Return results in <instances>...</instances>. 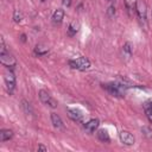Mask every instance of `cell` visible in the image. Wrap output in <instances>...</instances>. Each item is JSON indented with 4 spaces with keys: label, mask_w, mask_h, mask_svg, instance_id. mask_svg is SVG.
I'll return each mask as SVG.
<instances>
[{
    "label": "cell",
    "mask_w": 152,
    "mask_h": 152,
    "mask_svg": "<svg viewBox=\"0 0 152 152\" xmlns=\"http://www.w3.org/2000/svg\"><path fill=\"white\" fill-rule=\"evenodd\" d=\"M103 88L113 96H118V97H121L126 94V88L127 86L122 84V83H107V84H103Z\"/></svg>",
    "instance_id": "6da1fadb"
},
{
    "label": "cell",
    "mask_w": 152,
    "mask_h": 152,
    "mask_svg": "<svg viewBox=\"0 0 152 152\" xmlns=\"http://www.w3.org/2000/svg\"><path fill=\"white\" fill-rule=\"evenodd\" d=\"M68 63L72 69L77 70H87L90 68V61L86 57H77L75 59H70Z\"/></svg>",
    "instance_id": "7a4b0ae2"
},
{
    "label": "cell",
    "mask_w": 152,
    "mask_h": 152,
    "mask_svg": "<svg viewBox=\"0 0 152 152\" xmlns=\"http://www.w3.org/2000/svg\"><path fill=\"white\" fill-rule=\"evenodd\" d=\"M0 61L7 68H13L15 65V58L7 51L6 48H4L2 50L0 49Z\"/></svg>",
    "instance_id": "3957f363"
},
{
    "label": "cell",
    "mask_w": 152,
    "mask_h": 152,
    "mask_svg": "<svg viewBox=\"0 0 152 152\" xmlns=\"http://www.w3.org/2000/svg\"><path fill=\"white\" fill-rule=\"evenodd\" d=\"M39 99H40V101L45 104V106H49V107H51V108H56L57 107V101L48 93V91H45V90H39Z\"/></svg>",
    "instance_id": "277c9868"
},
{
    "label": "cell",
    "mask_w": 152,
    "mask_h": 152,
    "mask_svg": "<svg viewBox=\"0 0 152 152\" xmlns=\"http://www.w3.org/2000/svg\"><path fill=\"white\" fill-rule=\"evenodd\" d=\"M4 80H5V84H6V88H7V90L10 91V93H12L13 90H14V88H15V76H14V74H13V71H7L6 74H5V77H4Z\"/></svg>",
    "instance_id": "5b68a950"
},
{
    "label": "cell",
    "mask_w": 152,
    "mask_h": 152,
    "mask_svg": "<svg viewBox=\"0 0 152 152\" xmlns=\"http://www.w3.org/2000/svg\"><path fill=\"white\" fill-rule=\"evenodd\" d=\"M135 10H137V13L139 15V18L141 20H146V14H147V10H146V5L142 0H138L137 1V6H135Z\"/></svg>",
    "instance_id": "8992f818"
},
{
    "label": "cell",
    "mask_w": 152,
    "mask_h": 152,
    "mask_svg": "<svg viewBox=\"0 0 152 152\" xmlns=\"http://www.w3.org/2000/svg\"><path fill=\"white\" fill-rule=\"evenodd\" d=\"M119 137H120L121 142L125 144V145L131 146V145L134 144V137H133L129 132H127V131H121L120 134H119Z\"/></svg>",
    "instance_id": "52a82bcc"
},
{
    "label": "cell",
    "mask_w": 152,
    "mask_h": 152,
    "mask_svg": "<svg viewBox=\"0 0 152 152\" xmlns=\"http://www.w3.org/2000/svg\"><path fill=\"white\" fill-rule=\"evenodd\" d=\"M68 115H69V118H70L71 120H74V121H76V122H80V121H82V119H83L82 112L78 110V109H76V108H69V109H68Z\"/></svg>",
    "instance_id": "ba28073f"
},
{
    "label": "cell",
    "mask_w": 152,
    "mask_h": 152,
    "mask_svg": "<svg viewBox=\"0 0 152 152\" xmlns=\"http://www.w3.org/2000/svg\"><path fill=\"white\" fill-rule=\"evenodd\" d=\"M99 127V120L97 119H90L88 122L84 124V129L88 133H93L95 132V129Z\"/></svg>",
    "instance_id": "9c48e42d"
},
{
    "label": "cell",
    "mask_w": 152,
    "mask_h": 152,
    "mask_svg": "<svg viewBox=\"0 0 152 152\" xmlns=\"http://www.w3.org/2000/svg\"><path fill=\"white\" fill-rule=\"evenodd\" d=\"M51 121H52V125L57 128V129H63L64 128V124L61 119V116L56 113H51Z\"/></svg>",
    "instance_id": "30bf717a"
},
{
    "label": "cell",
    "mask_w": 152,
    "mask_h": 152,
    "mask_svg": "<svg viewBox=\"0 0 152 152\" xmlns=\"http://www.w3.org/2000/svg\"><path fill=\"white\" fill-rule=\"evenodd\" d=\"M64 18V11L62 8H57L52 14V20L55 24H61Z\"/></svg>",
    "instance_id": "8fae6325"
},
{
    "label": "cell",
    "mask_w": 152,
    "mask_h": 152,
    "mask_svg": "<svg viewBox=\"0 0 152 152\" xmlns=\"http://www.w3.org/2000/svg\"><path fill=\"white\" fill-rule=\"evenodd\" d=\"M13 137V132L11 129H7V128H4L0 131V140L1 141H6V140H10L12 139Z\"/></svg>",
    "instance_id": "7c38bea8"
},
{
    "label": "cell",
    "mask_w": 152,
    "mask_h": 152,
    "mask_svg": "<svg viewBox=\"0 0 152 152\" xmlns=\"http://www.w3.org/2000/svg\"><path fill=\"white\" fill-rule=\"evenodd\" d=\"M97 138H99V140L102 141V142H109V141H110L109 134H108L107 131H104V129L97 131Z\"/></svg>",
    "instance_id": "4fadbf2b"
},
{
    "label": "cell",
    "mask_w": 152,
    "mask_h": 152,
    "mask_svg": "<svg viewBox=\"0 0 152 152\" xmlns=\"http://www.w3.org/2000/svg\"><path fill=\"white\" fill-rule=\"evenodd\" d=\"M78 28H80V24H78L77 21H72V23L69 25V27H68V34H69V36L76 34L77 31H78Z\"/></svg>",
    "instance_id": "5bb4252c"
},
{
    "label": "cell",
    "mask_w": 152,
    "mask_h": 152,
    "mask_svg": "<svg viewBox=\"0 0 152 152\" xmlns=\"http://www.w3.org/2000/svg\"><path fill=\"white\" fill-rule=\"evenodd\" d=\"M144 108H145V114H146L148 121L152 124V102H147V103H145Z\"/></svg>",
    "instance_id": "9a60e30c"
},
{
    "label": "cell",
    "mask_w": 152,
    "mask_h": 152,
    "mask_svg": "<svg viewBox=\"0 0 152 152\" xmlns=\"http://www.w3.org/2000/svg\"><path fill=\"white\" fill-rule=\"evenodd\" d=\"M49 52V49L46 46H43V45H37L34 48V53L38 55V56H44Z\"/></svg>",
    "instance_id": "2e32d148"
},
{
    "label": "cell",
    "mask_w": 152,
    "mask_h": 152,
    "mask_svg": "<svg viewBox=\"0 0 152 152\" xmlns=\"http://www.w3.org/2000/svg\"><path fill=\"white\" fill-rule=\"evenodd\" d=\"M122 52L126 57H131V55H132V44L129 42L125 43V45L122 46Z\"/></svg>",
    "instance_id": "e0dca14e"
},
{
    "label": "cell",
    "mask_w": 152,
    "mask_h": 152,
    "mask_svg": "<svg viewBox=\"0 0 152 152\" xmlns=\"http://www.w3.org/2000/svg\"><path fill=\"white\" fill-rule=\"evenodd\" d=\"M21 108L24 109L25 114H31V113H32V108H31L30 103H28L27 101H25V100L21 101Z\"/></svg>",
    "instance_id": "ac0fdd59"
},
{
    "label": "cell",
    "mask_w": 152,
    "mask_h": 152,
    "mask_svg": "<svg viewBox=\"0 0 152 152\" xmlns=\"http://www.w3.org/2000/svg\"><path fill=\"white\" fill-rule=\"evenodd\" d=\"M21 18H23L21 12H20L19 10H15V11H14V14H13V19H14V21H15V23H19V21L21 20Z\"/></svg>",
    "instance_id": "d6986e66"
},
{
    "label": "cell",
    "mask_w": 152,
    "mask_h": 152,
    "mask_svg": "<svg viewBox=\"0 0 152 152\" xmlns=\"http://www.w3.org/2000/svg\"><path fill=\"white\" fill-rule=\"evenodd\" d=\"M142 131H146V132H147V133H145V135H146V137L152 138V131H151V129H148L147 127H144V128H142Z\"/></svg>",
    "instance_id": "ffe728a7"
},
{
    "label": "cell",
    "mask_w": 152,
    "mask_h": 152,
    "mask_svg": "<svg viewBox=\"0 0 152 152\" xmlns=\"http://www.w3.org/2000/svg\"><path fill=\"white\" fill-rule=\"evenodd\" d=\"M62 2H63V5H64V6H70L71 0H62Z\"/></svg>",
    "instance_id": "44dd1931"
},
{
    "label": "cell",
    "mask_w": 152,
    "mask_h": 152,
    "mask_svg": "<svg viewBox=\"0 0 152 152\" xmlns=\"http://www.w3.org/2000/svg\"><path fill=\"white\" fill-rule=\"evenodd\" d=\"M38 150H43V151H46V147H44L43 145H39V146H38Z\"/></svg>",
    "instance_id": "7402d4cb"
},
{
    "label": "cell",
    "mask_w": 152,
    "mask_h": 152,
    "mask_svg": "<svg viewBox=\"0 0 152 152\" xmlns=\"http://www.w3.org/2000/svg\"><path fill=\"white\" fill-rule=\"evenodd\" d=\"M108 1H113V0H108Z\"/></svg>",
    "instance_id": "603a6c76"
},
{
    "label": "cell",
    "mask_w": 152,
    "mask_h": 152,
    "mask_svg": "<svg viewBox=\"0 0 152 152\" xmlns=\"http://www.w3.org/2000/svg\"><path fill=\"white\" fill-rule=\"evenodd\" d=\"M42 1H45V0H42Z\"/></svg>",
    "instance_id": "cb8c5ba5"
}]
</instances>
